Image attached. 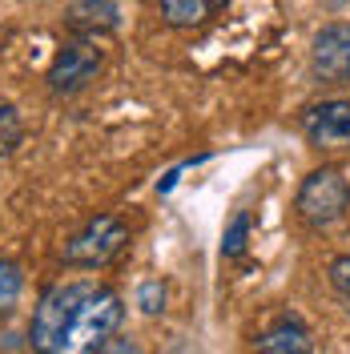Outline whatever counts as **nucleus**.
<instances>
[{
	"mask_svg": "<svg viewBox=\"0 0 350 354\" xmlns=\"http://www.w3.org/2000/svg\"><path fill=\"white\" fill-rule=\"evenodd\" d=\"M137 306L145 310V314H161L165 310V286L161 282H145V286L137 290Z\"/></svg>",
	"mask_w": 350,
	"mask_h": 354,
	"instance_id": "nucleus-15",
	"label": "nucleus"
},
{
	"mask_svg": "<svg viewBox=\"0 0 350 354\" xmlns=\"http://www.w3.org/2000/svg\"><path fill=\"white\" fill-rule=\"evenodd\" d=\"M210 4H214V12H218V8H225V4H230V0H210Z\"/></svg>",
	"mask_w": 350,
	"mask_h": 354,
	"instance_id": "nucleus-16",
	"label": "nucleus"
},
{
	"mask_svg": "<svg viewBox=\"0 0 350 354\" xmlns=\"http://www.w3.org/2000/svg\"><path fill=\"white\" fill-rule=\"evenodd\" d=\"M24 141V125L12 105H0V157H12L17 145Z\"/></svg>",
	"mask_w": 350,
	"mask_h": 354,
	"instance_id": "nucleus-12",
	"label": "nucleus"
},
{
	"mask_svg": "<svg viewBox=\"0 0 350 354\" xmlns=\"http://www.w3.org/2000/svg\"><path fill=\"white\" fill-rule=\"evenodd\" d=\"M330 286L338 290V298L350 306V254H338L330 262Z\"/></svg>",
	"mask_w": 350,
	"mask_h": 354,
	"instance_id": "nucleus-14",
	"label": "nucleus"
},
{
	"mask_svg": "<svg viewBox=\"0 0 350 354\" xmlns=\"http://www.w3.org/2000/svg\"><path fill=\"white\" fill-rule=\"evenodd\" d=\"M310 73L322 85H347L350 81V21H334L318 28L310 44Z\"/></svg>",
	"mask_w": 350,
	"mask_h": 354,
	"instance_id": "nucleus-6",
	"label": "nucleus"
},
{
	"mask_svg": "<svg viewBox=\"0 0 350 354\" xmlns=\"http://www.w3.org/2000/svg\"><path fill=\"white\" fill-rule=\"evenodd\" d=\"M125 245H129V225L117 218V214H97V218H89L65 242L61 258H65V266H77V270H101Z\"/></svg>",
	"mask_w": 350,
	"mask_h": 354,
	"instance_id": "nucleus-3",
	"label": "nucleus"
},
{
	"mask_svg": "<svg viewBox=\"0 0 350 354\" xmlns=\"http://www.w3.org/2000/svg\"><path fill=\"white\" fill-rule=\"evenodd\" d=\"M21 290H24L21 266L8 262V258H0V318H4V314H12L17 298H21Z\"/></svg>",
	"mask_w": 350,
	"mask_h": 354,
	"instance_id": "nucleus-11",
	"label": "nucleus"
},
{
	"mask_svg": "<svg viewBox=\"0 0 350 354\" xmlns=\"http://www.w3.org/2000/svg\"><path fill=\"white\" fill-rule=\"evenodd\" d=\"M350 205V185L347 177L338 174L334 165H322V169H314V174L302 181V189H298V201H294V209H298V218L314 225V230H322V225H334V221L347 214Z\"/></svg>",
	"mask_w": 350,
	"mask_h": 354,
	"instance_id": "nucleus-4",
	"label": "nucleus"
},
{
	"mask_svg": "<svg viewBox=\"0 0 350 354\" xmlns=\"http://www.w3.org/2000/svg\"><path fill=\"white\" fill-rule=\"evenodd\" d=\"M302 133L314 149H350V101H322L302 113Z\"/></svg>",
	"mask_w": 350,
	"mask_h": 354,
	"instance_id": "nucleus-7",
	"label": "nucleus"
},
{
	"mask_svg": "<svg viewBox=\"0 0 350 354\" xmlns=\"http://www.w3.org/2000/svg\"><path fill=\"white\" fill-rule=\"evenodd\" d=\"M246 242H250V214L241 209V214H234L225 238H221V254H225V258H241V254H246Z\"/></svg>",
	"mask_w": 350,
	"mask_h": 354,
	"instance_id": "nucleus-13",
	"label": "nucleus"
},
{
	"mask_svg": "<svg viewBox=\"0 0 350 354\" xmlns=\"http://www.w3.org/2000/svg\"><path fill=\"white\" fill-rule=\"evenodd\" d=\"M125 322V302L113 286H97L89 282L85 298L73 310V322L65 334V354H85V351H101L113 334L121 330Z\"/></svg>",
	"mask_w": 350,
	"mask_h": 354,
	"instance_id": "nucleus-1",
	"label": "nucleus"
},
{
	"mask_svg": "<svg viewBox=\"0 0 350 354\" xmlns=\"http://www.w3.org/2000/svg\"><path fill=\"white\" fill-rule=\"evenodd\" d=\"M68 24L73 32H113L117 28V8L109 0H68Z\"/></svg>",
	"mask_w": 350,
	"mask_h": 354,
	"instance_id": "nucleus-9",
	"label": "nucleus"
},
{
	"mask_svg": "<svg viewBox=\"0 0 350 354\" xmlns=\"http://www.w3.org/2000/svg\"><path fill=\"white\" fill-rule=\"evenodd\" d=\"M258 351L262 354H310L314 342H310V330L302 326V318L294 314H282L278 322H270L258 338Z\"/></svg>",
	"mask_w": 350,
	"mask_h": 354,
	"instance_id": "nucleus-8",
	"label": "nucleus"
},
{
	"mask_svg": "<svg viewBox=\"0 0 350 354\" xmlns=\"http://www.w3.org/2000/svg\"><path fill=\"white\" fill-rule=\"evenodd\" d=\"M101 65H105V48L97 44V37L77 32L57 48V57L48 65V88L61 93V97H73L101 73Z\"/></svg>",
	"mask_w": 350,
	"mask_h": 354,
	"instance_id": "nucleus-5",
	"label": "nucleus"
},
{
	"mask_svg": "<svg viewBox=\"0 0 350 354\" xmlns=\"http://www.w3.org/2000/svg\"><path fill=\"white\" fill-rule=\"evenodd\" d=\"M157 8H161V21L174 28H197L214 17L210 0H157Z\"/></svg>",
	"mask_w": 350,
	"mask_h": 354,
	"instance_id": "nucleus-10",
	"label": "nucleus"
},
{
	"mask_svg": "<svg viewBox=\"0 0 350 354\" xmlns=\"http://www.w3.org/2000/svg\"><path fill=\"white\" fill-rule=\"evenodd\" d=\"M89 282H57L41 294V302L33 310V326H28V346L41 354H65V334L73 322V310L85 298Z\"/></svg>",
	"mask_w": 350,
	"mask_h": 354,
	"instance_id": "nucleus-2",
	"label": "nucleus"
}]
</instances>
